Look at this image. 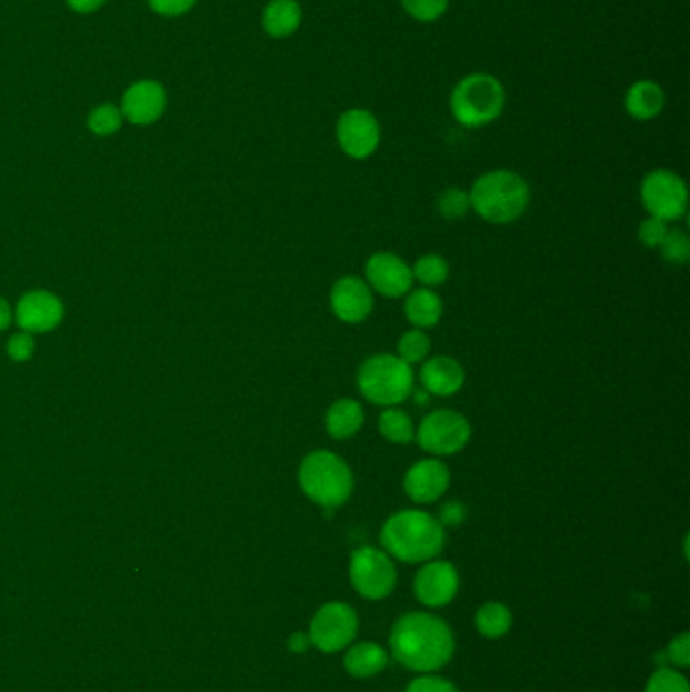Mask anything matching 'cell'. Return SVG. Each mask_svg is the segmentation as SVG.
Instances as JSON below:
<instances>
[{
    "label": "cell",
    "instance_id": "34",
    "mask_svg": "<svg viewBox=\"0 0 690 692\" xmlns=\"http://www.w3.org/2000/svg\"><path fill=\"white\" fill-rule=\"evenodd\" d=\"M199 0H147L150 11L157 12L167 19H177L182 14H189L197 7Z\"/></svg>",
    "mask_w": 690,
    "mask_h": 692
},
{
    "label": "cell",
    "instance_id": "6",
    "mask_svg": "<svg viewBox=\"0 0 690 692\" xmlns=\"http://www.w3.org/2000/svg\"><path fill=\"white\" fill-rule=\"evenodd\" d=\"M357 387L369 403L379 408H397L413 393V367L403 363L397 354L379 352L362 361L357 373Z\"/></svg>",
    "mask_w": 690,
    "mask_h": 692
},
{
    "label": "cell",
    "instance_id": "29",
    "mask_svg": "<svg viewBox=\"0 0 690 692\" xmlns=\"http://www.w3.org/2000/svg\"><path fill=\"white\" fill-rule=\"evenodd\" d=\"M662 251V258L672 265H684L690 258V238L684 229H668L667 238L658 248Z\"/></svg>",
    "mask_w": 690,
    "mask_h": 692
},
{
    "label": "cell",
    "instance_id": "10",
    "mask_svg": "<svg viewBox=\"0 0 690 692\" xmlns=\"http://www.w3.org/2000/svg\"><path fill=\"white\" fill-rule=\"evenodd\" d=\"M359 632V618L349 603H324L310 622V642L324 654H334L351 646Z\"/></svg>",
    "mask_w": 690,
    "mask_h": 692
},
{
    "label": "cell",
    "instance_id": "30",
    "mask_svg": "<svg viewBox=\"0 0 690 692\" xmlns=\"http://www.w3.org/2000/svg\"><path fill=\"white\" fill-rule=\"evenodd\" d=\"M438 211L446 221H458L470 211L468 191L460 187H450L438 197Z\"/></svg>",
    "mask_w": 690,
    "mask_h": 692
},
{
    "label": "cell",
    "instance_id": "9",
    "mask_svg": "<svg viewBox=\"0 0 690 692\" xmlns=\"http://www.w3.org/2000/svg\"><path fill=\"white\" fill-rule=\"evenodd\" d=\"M640 199L648 215L664 223L679 221L689 209V189L684 179L674 171L657 169L648 172L640 187Z\"/></svg>",
    "mask_w": 690,
    "mask_h": 692
},
{
    "label": "cell",
    "instance_id": "37",
    "mask_svg": "<svg viewBox=\"0 0 690 692\" xmlns=\"http://www.w3.org/2000/svg\"><path fill=\"white\" fill-rule=\"evenodd\" d=\"M466 517H468V511H466L464 502L448 500V502H443L440 514L436 519L440 521L443 529H456L466 521Z\"/></svg>",
    "mask_w": 690,
    "mask_h": 692
},
{
    "label": "cell",
    "instance_id": "16",
    "mask_svg": "<svg viewBox=\"0 0 690 692\" xmlns=\"http://www.w3.org/2000/svg\"><path fill=\"white\" fill-rule=\"evenodd\" d=\"M452 474L450 468L438 458H423L413 465H409L403 477V490L409 500L416 504H433L442 499L450 489Z\"/></svg>",
    "mask_w": 690,
    "mask_h": 692
},
{
    "label": "cell",
    "instance_id": "7",
    "mask_svg": "<svg viewBox=\"0 0 690 692\" xmlns=\"http://www.w3.org/2000/svg\"><path fill=\"white\" fill-rule=\"evenodd\" d=\"M472 438V425L464 413L456 409L430 411L418 428L416 440L431 458H443L462 452Z\"/></svg>",
    "mask_w": 690,
    "mask_h": 692
},
{
    "label": "cell",
    "instance_id": "25",
    "mask_svg": "<svg viewBox=\"0 0 690 692\" xmlns=\"http://www.w3.org/2000/svg\"><path fill=\"white\" fill-rule=\"evenodd\" d=\"M476 630L488 640H498L509 634L512 613L504 603L488 602L476 612Z\"/></svg>",
    "mask_w": 690,
    "mask_h": 692
},
{
    "label": "cell",
    "instance_id": "23",
    "mask_svg": "<svg viewBox=\"0 0 690 692\" xmlns=\"http://www.w3.org/2000/svg\"><path fill=\"white\" fill-rule=\"evenodd\" d=\"M387 666L386 648L377 642H361L347 650L344 670L354 679H373Z\"/></svg>",
    "mask_w": 690,
    "mask_h": 692
},
{
    "label": "cell",
    "instance_id": "26",
    "mask_svg": "<svg viewBox=\"0 0 690 692\" xmlns=\"http://www.w3.org/2000/svg\"><path fill=\"white\" fill-rule=\"evenodd\" d=\"M411 273H413V282L433 290L448 280L450 263L438 253H426L416 261V265H411Z\"/></svg>",
    "mask_w": 690,
    "mask_h": 692
},
{
    "label": "cell",
    "instance_id": "3",
    "mask_svg": "<svg viewBox=\"0 0 690 692\" xmlns=\"http://www.w3.org/2000/svg\"><path fill=\"white\" fill-rule=\"evenodd\" d=\"M470 209L492 225H509L524 215L531 203L529 182L519 172L498 169L484 172L468 191Z\"/></svg>",
    "mask_w": 690,
    "mask_h": 692
},
{
    "label": "cell",
    "instance_id": "28",
    "mask_svg": "<svg viewBox=\"0 0 690 692\" xmlns=\"http://www.w3.org/2000/svg\"><path fill=\"white\" fill-rule=\"evenodd\" d=\"M124 124V116L113 103H100L88 116V128L96 137H112Z\"/></svg>",
    "mask_w": 690,
    "mask_h": 692
},
{
    "label": "cell",
    "instance_id": "8",
    "mask_svg": "<svg viewBox=\"0 0 690 692\" xmlns=\"http://www.w3.org/2000/svg\"><path fill=\"white\" fill-rule=\"evenodd\" d=\"M349 578L354 591L364 600H386L396 590V561L383 549L361 546L351 555Z\"/></svg>",
    "mask_w": 690,
    "mask_h": 692
},
{
    "label": "cell",
    "instance_id": "2",
    "mask_svg": "<svg viewBox=\"0 0 690 692\" xmlns=\"http://www.w3.org/2000/svg\"><path fill=\"white\" fill-rule=\"evenodd\" d=\"M379 539L393 561L421 565L442 553L446 529L431 512L406 509L387 519Z\"/></svg>",
    "mask_w": 690,
    "mask_h": 692
},
{
    "label": "cell",
    "instance_id": "5",
    "mask_svg": "<svg viewBox=\"0 0 690 692\" xmlns=\"http://www.w3.org/2000/svg\"><path fill=\"white\" fill-rule=\"evenodd\" d=\"M507 106V90L492 73H468L453 86L450 112L464 128H484L500 118Z\"/></svg>",
    "mask_w": 690,
    "mask_h": 692
},
{
    "label": "cell",
    "instance_id": "14",
    "mask_svg": "<svg viewBox=\"0 0 690 692\" xmlns=\"http://www.w3.org/2000/svg\"><path fill=\"white\" fill-rule=\"evenodd\" d=\"M458 590H460V575L450 561L431 559L428 563H421L416 581H413V591L423 605L443 608L453 602Z\"/></svg>",
    "mask_w": 690,
    "mask_h": 692
},
{
    "label": "cell",
    "instance_id": "19",
    "mask_svg": "<svg viewBox=\"0 0 690 692\" xmlns=\"http://www.w3.org/2000/svg\"><path fill=\"white\" fill-rule=\"evenodd\" d=\"M664 103H667L664 90L652 80L634 81L623 96L626 114L632 116L638 122L654 120L657 116L662 114Z\"/></svg>",
    "mask_w": 690,
    "mask_h": 692
},
{
    "label": "cell",
    "instance_id": "18",
    "mask_svg": "<svg viewBox=\"0 0 690 692\" xmlns=\"http://www.w3.org/2000/svg\"><path fill=\"white\" fill-rule=\"evenodd\" d=\"M61 320H63L61 300L43 290L23 295L17 307V322L29 334L49 332L59 327Z\"/></svg>",
    "mask_w": 690,
    "mask_h": 692
},
{
    "label": "cell",
    "instance_id": "38",
    "mask_svg": "<svg viewBox=\"0 0 690 692\" xmlns=\"http://www.w3.org/2000/svg\"><path fill=\"white\" fill-rule=\"evenodd\" d=\"M7 351H9V357H11L12 361H17V363H23L27 359H31V354L34 351V342L31 339V334L29 332L14 334L9 344H7Z\"/></svg>",
    "mask_w": 690,
    "mask_h": 692
},
{
    "label": "cell",
    "instance_id": "41",
    "mask_svg": "<svg viewBox=\"0 0 690 692\" xmlns=\"http://www.w3.org/2000/svg\"><path fill=\"white\" fill-rule=\"evenodd\" d=\"M12 312L9 304L0 298V330L9 329V324H11Z\"/></svg>",
    "mask_w": 690,
    "mask_h": 692
},
{
    "label": "cell",
    "instance_id": "12",
    "mask_svg": "<svg viewBox=\"0 0 690 692\" xmlns=\"http://www.w3.org/2000/svg\"><path fill=\"white\" fill-rule=\"evenodd\" d=\"M364 282L377 294L397 300L411 290L413 273L411 265L403 258L389 251H379L364 263Z\"/></svg>",
    "mask_w": 690,
    "mask_h": 692
},
{
    "label": "cell",
    "instance_id": "15",
    "mask_svg": "<svg viewBox=\"0 0 690 692\" xmlns=\"http://www.w3.org/2000/svg\"><path fill=\"white\" fill-rule=\"evenodd\" d=\"M169 96L157 80H138L128 86L122 96L120 112L130 124L150 126L159 122L167 112Z\"/></svg>",
    "mask_w": 690,
    "mask_h": 692
},
{
    "label": "cell",
    "instance_id": "20",
    "mask_svg": "<svg viewBox=\"0 0 690 692\" xmlns=\"http://www.w3.org/2000/svg\"><path fill=\"white\" fill-rule=\"evenodd\" d=\"M364 425V409L357 399L340 398L330 403L324 428L332 440H351Z\"/></svg>",
    "mask_w": 690,
    "mask_h": 692
},
{
    "label": "cell",
    "instance_id": "22",
    "mask_svg": "<svg viewBox=\"0 0 690 692\" xmlns=\"http://www.w3.org/2000/svg\"><path fill=\"white\" fill-rule=\"evenodd\" d=\"M403 312L413 329H433L443 317L442 298L436 290L423 288V285L418 290H409L406 294Z\"/></svg>",
    "mask_w": 690,
    "mask_h": 692
},
{
    "label": "cell",
    "instance_id": "1",
    "mask_svg": "<svg viewBox=\"0 0 690 692\" xmlns=\"http://www.w3.org/2000/svg\"><path fill=\"white\" fill-rule=\"evenodd\" d=\"M389 648L393 659L406 669L431 674L452 660L456 638L442 618L428 612H409L393 624Z\"/></svg>",
    "mask_w": 690,
    "mask_h": 692
},
{
    "label": "cell",
    "instance_id": "4",
    "mask_svg": "<svg viewBox=\"0 0 690 692\" xmlns=\"http://www.w3.org/2000/svg\"><path fill=\"white\" fill-rule=\"evenodd\" d=\"M298 484L310 502L324 511H334L351 499L354 474L344 458L330 450H314L298 468Z\"/></svg>",
    "mask_w": 690,
    "mask_h": 692
},
{
    "label": "cell",
    "instance_id": "27",
    "mask_svg": "<svg viewBox=\"0 0 690 692\" xmlns=\"http://www.w3.org/2000/svg\"><path fill=\"white\" fill-rule=\"evenodd\" d=\"M430 351L431 339L426 330H408L397 341V357L409 367L423 363L430 357Z\"/></svg>",
    "mask_w": 690,
    "mask_h": 692
},
{
    "label": "cell",
    "instance_id": "35",
    "mask_svg": "<svg viewBox=\"0 0 690 692\" xmlns=\"http://www.w3.org/2000/svg\"><path fill=\"white\" fill-rule=\"evenodd\" d=\"M664 656H667L668 664L672 666V669H684V666H689L690 662V638L689 634H680L679 638H674L670 644L667 646V652H664Z\"/></svg>",
    "mask_w": 690,
    "mask_h": 692
},
{
    "label": "cell",
    "instance_id": "24",
    "mask_svg": "<svg viewBox=\"0 0 690 692\" xmlns=\"http://www.w3.org/2000/svg\"><path fill=\"white\" fill-rule=\"evenodd\" d=\"M377 430L396 445H408L416 440V423L403 409L383 408L377 418Z\"/></svg>",
    "mask_w": 690,
    "mask_h": 692
},
{
    "label": "cell",
    "instance_id": "31",
    "mask_svg": "<svg viewBox=\"0 0 690 692\" xmlns=\"http://www.w3.org/2000/svg\"><path fill=\"white\" fill-rule=\"evenodd\" d=\"M403 11L419 23H433L448 12L450 0H399Z\"/></svg>",
    "mask_w": 690,
    "mask_h": 692
},
{
    "label": "cell",
    "instance_id": "36",
    "mask_svg": "<svg viewBox=\"0 0 690 692\" xmlns=\"http://www.w3.org/2000/svg\"><path fill=\"white\" fill-rule=\"evenodd\" d=\"M406 692H460L456 689V684L450 681H446L442 676H436V674H423L413 682H409Z\"/></svg>",
    "mask_w": 690,
    "mask_h": 692
},
{
    "label": "cell",
    "instance_id": "21",
    "mask_svg": "<svg viewBox=\"0 0 690 692\" xmlns=\"http://www.w3.org/2000/svg\"><path fill=\"white\" fill-rule=\"evenodd\" d=\"M302 17L298 0H270L261 11V27L272 39H288L300 29Z\"/></svg>",
    "mask_w": 690,
    "mask_h": 692
},
{
    "label": "cell",
    "instance_id": "32",
    "mask_svg": "<svg viewBox=\"0 0 690 692\" xmlns=\"http://www.w3.org/2000/svg\"><path fill=\"white\" fill-rule=\"evenodd\" d=\"M646 692H690L689 681L672 666H660L646 684Z\"/></svg>",
    "mask_w": 690,
    "mask_h": 692
},
{
    "label": "cell",
    "instance_id": "17",
    "mask_svg": "<svg viewBox=\"0 0 690 692\" xmlns=\"http://www.w3.org/2000/svg\"><path fill=\"white\" fill-rule=\"evenodd\" d=\"M421 389L436 398H452L466 383L464 367L448 354L428 357L419 371Z\"/></svg>",
    "mask_w": 690,
    "mask_h": 692
},
{
    "label": "cell",
    "instance_id": "39",
    "mask_svg": "<svg viewBox=\"0 0 690 692\" xmlns=\"http://www.w3.org/2000/svg\"><path fill=\"white\" fill-rule=\"evenodd\" d=\"M108 0H66L69 11L76 14H93L100 11Z\"/></svg>",
    "mask_w": 690,
    "mask_h": 692
},
{
    "label": "cell",
    "instance_id": "40",
    "mask_svg": "<svg viewBox=\"0 0 690 692\" xmlns=\"http://www.w3.org/2000/svg\"><path fill=\"white\" fill-rule=\"evenodd\" d=\"M310 646H312L310 635L302 634V632H296V634L290 635V640H288V648H290V652H294V654H304L306 650Z\"/></svg>",
    "mask_w": 690,
    "mask_h": 692
},
{
    "label": "cell",
    "instance_id": "11",
    "mask_svg": "<svg viewBox=\"0 0 690 692\" xmlns=\"http://www.w3.org/2000/svg\"><path fill=\"white\" fill-rule=\"evenodd\" d=\"M337 142L340 150L352 160L373 157L381 144V124L367 108H349L337 120Z\"/></svg>",
    "mask_w": 690,
    "mask_h": 692
},
{
    "label": "cell",
    "instance_id": "33",
    "mask_svg": "<svg viewBox=\"0 0 690 692\" xmlns=\"http://www.w3.org/2000/svg\"><path fill=\"white\" fill-rule=\"evenodd\" d=\"M667 233L668 223L660 221L657 217H648V219H644V221L640 223V228H638V239L644 243L646 248H650V250L660 248L662 241L667 238Z\"/></svg>",
    "mask_w": 690,
    "mask_h": 692
},
{
    "label": "cell",
    "instance_id": "13",
    "mask_svg": "<svg viewBox=\"0 0 690 692\" xmlns=\"http://www.w3.org/2000/svg\"><path fill=\"white\" fill-rule=\"evenodd\" d=\"M330 312L344 324H361L371 317L374 308V292L359 275H342L329 295Z\"/></svg>",
    "mask_w": 690,
    "mask_h": 692
}]
</instances>
